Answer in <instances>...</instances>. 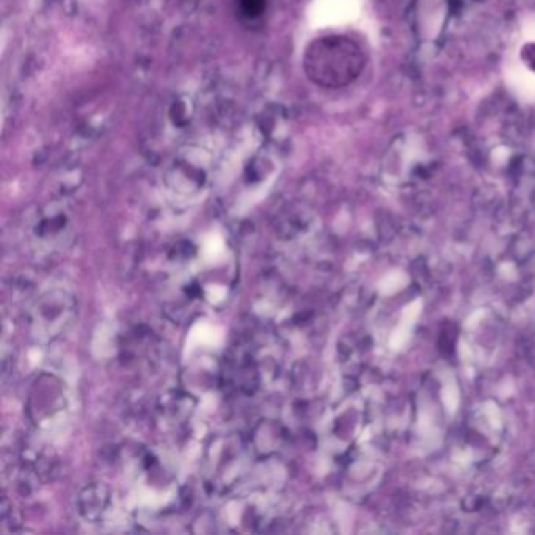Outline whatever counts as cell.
<instances>
[{"instance_id": "cell-1", "label": "cell", "mask_w": 535, "mask_h": 535, "mask_svg": "<svg viewBox=\"0 0 535 535\" xmlns=\"http://www.w3.org/2000/svg\"><path fill=\"white\" fill-rule=\"evenodd\" d=\"M363 67L361 50L350 39L320 38L308 48L305 70L311 81L324 87L346 85Z\"/></svg>"}, {"instance_id": "cell-2", "label": "cell", "mask_w": 535, "mask_h": 535, "mask_svg": "<svg viewBox=\"0 0 535 535\" xmlns=\"http://www.w3.org/2000/svg\"><path fill=\"white\" fill-rule=\"evenodd\" d=\"M76 297L65 289H52L39 297L30 308V335L41 344H49L63 336L76 322Z\"/></svg>"}, {"instance_id": "cell-3", "label": "cell", "mask_w": 535, "mask_h": 535, "mask_svg": "<svg viewBox=\"0 0 535 535\" xmlns=\"http://www.w3.org/2000/svg\"><path fill=\"white\" fill-rule=\"evenodd\" d=\"M67 397L65 383L52 374H41L27 394L25 411L36 427H49L65 413Z\"/></svg>"}, {"instance_id": "cell-4", "label": "cell", "mask_w": 535, "mask_h": 535, "mask_svg": "<svg viewBox=\"0 0 535 535\" xmlns=\"http://www.w3.org/2000/svg\"><path fill=\"white\" fill-rule=\"evenodd\" d=\"M244 446L240 440L234 437L220 438L209 449V461L212 482L216 487H227L239 477L244 466Z\"/></svg>"}, {"instance_id": "cell-5", "label": "cell", "mask_w": 535, "mask_h": 535, "mask_svg": "<svg viewBox=\"0 0 535 535\" xmlns=\"http://www.w3.org/2000/svg\"><path fill=\"white\" fill-rule=\"evenodd\" d=\"M114 505V494L104 482H93L83 487L77 496V510L88 523H99L109 515Z\"/></svg>"}, {"instance_id": "cell-6", "label": "cell", "mask_w": 535, "mask_h": 535, "mask_svg": "<svg viewBox=\"0 0 535 535\" xmlns=\"http://www.w3.org/2000/svg\"><path fill=\"white\" fill-rule=\"evenodd\" d=\"M195 407V396L189 392H171L162 399L159 413L170 426H181L190 419Z\"/></svg>"}, {"instance_id": "cell-7", "label": "cell", "mask_w": 535, "mask_h": 535, "mask_svg": "<svg viewBox=\"0 0 535 535\" xmlns=\"http://www.w3.org/2000/svg\"><path fill=\"white\" fill-rule=\"evenodd\" d=\"M283 440V427L277 424L275 421H262L261 424L256 427L255 432H253L251 437L253 449L256 450V454L266 455V457L277 452Z\"/></svg>"}, {"instance_id": "cell-8", "label": "cell", "mask_w": 535, "mask_h": 535, "mask_svg": "<svg viewBox=\"0 0 535 535\" xmlns=\"http://www.w3.org/2000/svg\"><path fill=\"white\" fill-rule=\"evenodd\" d=\"M240 7L246 16H259L266 8V0H240Z\"/></svg>"}]
</instances>
